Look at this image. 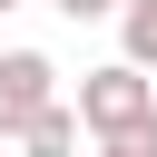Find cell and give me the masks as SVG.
I'll return each instance as SVG.
<instances>
[{"label": "cell", "instance_id": "obj_1", "mask_svg": "<svg viewBox=\"0 0 157 157\" xmlns=\"http://www.w3.org/2000/svg\"><path fill=\"white\" fill-rule=\"evenodd\" d=\"M69 108H78V137H137V128H157V78L108 59V69H78Z\"/></svg>", "mask_w": 157, "mask_h": 157}, {"label": "cell", "instance_id": "obj_2", "mask_svg": "<svg viewBox=\"0 0 157 157\" xmlns=\"http://www.w3.org/2000/svg\"><path fill=\"white\" fill-rule=\"evenodd\" d=\"M49 98H59V59L49 49H0V137H20Z\"/></svg>", "mask_w": 157, "mask_h": 157}, {"label": "cell", "instance_id": "obj_3", "mask_svg": "<svg viewBox=\"0 0 157 157\" xmlns=\"http://www.w3.org/2000/svg\"><path fill=\"white\" fill-rule=\"evenodd\" d=\"M20 157H78V108H69V98H49V108L20 128Z\"/></svg>", "mask_w": 157, "mask_h": 157}, {"label": "cell", "instance_id": "obj_4", "mask_svg": "<svg viewBox=\"0 0 157 157\" xmlns=\"http://www.w3.org/2000/svg\"><path fill=\"white\" fill-rule=\"evenodd\" d=\"M108 20H118V59L128 69H157V0H118Z\"/></svg>", "mask_w": 157, "mask_h": 157}, {"label": "cell", "instance_id": "obj_5", "mask_svg": "<svg viewBox=\"0 0 157 157\" xmlns=\"http://www.w3.org/2000/svg\"><path fill=\"white\" fill-rule=\"evenodd\" d=\"M88 157H157V128H137V137H98Z\"/></svg>", "mask_w": 157, "mask_h": 157}, {"label": "cell", "instance_id": "obj_6", "mask_svg": "<svg viewBox=\"0 0 157 157\" xmlns=\"http://www.w3.org/2000/svg\"><path fill=\"white\" fill-rule=\"evenodd\" d=\"M49 10H59V20H108L118 0H49Z\"/></svg>", "mask_w": 157, "mask_h": 157}, {"label": "cell", "instance_id": "obj_7", "mask_svg": "<svg viewBox=\"0 0 157 157\" xmlns=\"http://www.w3.org/2000/svg\"><path fill=\"white\" fill-rule=\"evenodd\" d=\"M10 10H29V0H0V20H10Z\"/></svg>", "mask_w": 157, "mask_h": 157}]
</instances>
